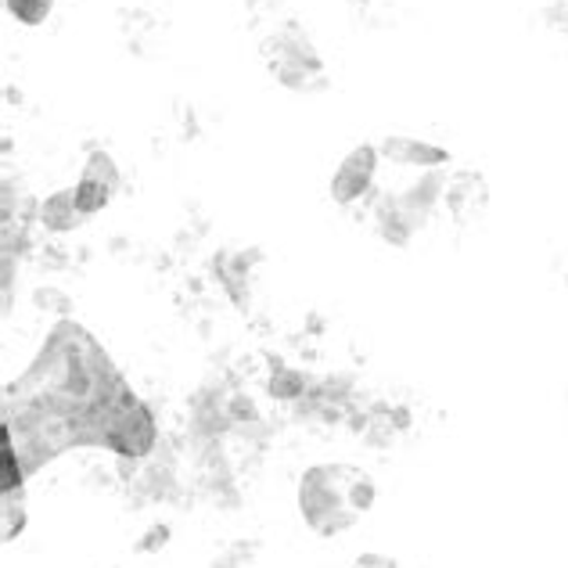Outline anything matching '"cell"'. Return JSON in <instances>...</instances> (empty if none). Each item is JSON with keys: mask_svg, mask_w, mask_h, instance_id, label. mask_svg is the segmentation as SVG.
I'll list each match as a JSON object with an SVG mask.
<instances>
[{"mask_svg": "<svg viewBox=\"0 0 568 568\" xmlns=\"http://www.w3.org/2000/svg\"><path fill=\"white\" fill-rule=\"evenodd\" d=\"M378 500V486L356 465H317L298 483V515L317 536L353 529Z\"/></svg>", "mask_w": 568, "mask_h": 568, "instance_id": "1", "label": "cell"}, {"mask_svg": "<svg viewBox=\"0 0 568 568\" xmlns=\"http://www.w3.org/2000/svg\"><path fill=\"white\" fill-rule=\"evenodd\" d=\"M159 439V432H155V417L152 410L144 407V403H130V407L115 417V422L109 425V436H104V446L115 454V457H123V460H141L152 454V446Z\"/></svg>", "mask_w": 568, "mask_h": 568, "instance_id": "2", "label": "cell"}, {"mask_svg": "<svg viewBox=\"0 0 568 568\" xmlns=\"http://www.w3.org/2000/svg\"><path fill=\"white\" fill-rule=\"evenodd\" d=\"M119 184H123V176H119L115 159L109 152H94L91 159H87V166L80 173V184H77L80 213L83 216L101 213V209L119 194Z\"/></svg>", "mask_w": 568, "mask_h": 568, "instance_id": "3", "label": "cell"}, {"mask_svg": "<svg viewBox=\"0 0 568 568\" xmlns=\"http://www.w3.org/2000/svg\"><path fill=\"white\" fill-rule=\"evenodd\" d=\"M378 148L371 144H356L353 152L338 162V170L332 176V199L338 205H349L356 199H364L367 187L375 184V173H378Z\"/></svg>", "mask_w": 568, "mask_h": 568, "instance_id": "4", "label": "cell"}, {"mask_svg": "<svg viewBox=\"0 0 568 568\" xmlns=\"http://www.w3.org/2000/svg\"><path fill=\"white\" fill-rule=\"evenodd\" d=\"M266 48H277L281 54H266L271 58V69L277 83L284 87H303L310 72H321V58L313 54V48L303 37H277Z\"/></svg>", "mask_w": 568, "mask_h": 568, "instance_id": "5", "label": "cell"}, {"mask_svg": "<svg viewBox=\"0 0 568 568\" xmlns=\"http://www.w3.org/2000/svg\"><path fill=\"white\" fill-rule=\"evenodd\" d=\"M378 152L385 159H393L396 166H417V170H432V166H443L446 155L443 148L428 144V141H414V138H385Z\"/></svg>", "mask_w": 568, "mask_h": 568, "instance_id": "6", "label": "cell"}, {"mask_svg": "<svg viewBox=\"0 0 568 568\" xmlns=\"http://www.w3.org/2000/svg\"><path fill=\"white\" fill-rule=\"evenodd\" d=\"M446 205H450V213L460 223L483 213V205H486V184H483V176H475V173L454 176L450 191H446Z\"/></svg>", "mask_w": 568, "mask_h": 568, "instance_id": "7", "label": "cell"}, {"mask_svg": "<svg viewBox=\"0 0 568 568\" xmlns=\"http://www.w3.org/2000/svg\"><path fill=\"white\" fill-rule=\"evenodd\" d=\"M80 202H77V187H65V191H58V194H51L48 202H43V209H40V220H43V227L48 231H72L80 223Z\"/></svg>", "mask_w": 568, "mask_h": 568, "instance_id": "8", "label": "cell"}, {"mask_svg": "<svg viewBox=\"0 0 568 568\" xmlns=\"http://www.w3.org/2000/svg\"><path fill=\"white\" fill-rule=\"evenodd\" d=\"M4 4H8V11H11L22 26H40V22L51 14L54 0H4Z\"/></svg>", "mask_w": 568, "mask_h": 568, "instance_id": "9", "label": "cell"}, {"mask_svg": "<svg viewBox=\"0 0 568 568\" xmlns=\"http://www.w3.org/2000/svg\"><path fill=\"white\" fill-rule=\"evenodd\" d=\"M26 526V504H22V489L4 493V540H14Z\"/></svg>", "mask_w": 568, "mask_h": 568, "instance_id": "10", "label": "cell"}, {"mask_svg": "<svg viewBox=\"0 0 568 568\" xmlns=\"http://www.w3.org/2000/svg\"><path fill=\"white\" fill-rule=\"evenodd\" d=\"M271 393L277 396V399H298L306 393V378L298 375V371H277V375L271 378Z\"/></svg>", "mask_w": 568, "mask_h": 568, "instance_id": "11", "label": "cell"}, {"mask_svg": "<svg viewBox=\"0 0 568 568\" xmlns=\"http://www.w3.org/2000/svg\"><path fill=\"white\" fill-rule=\"evenodd\" d=\"M353 568H396V561L385 555H364V558H356Z\"/></svg>", "mask_w": 568, "mask_h": 568, "instance_id": "12", "label": "cell"}]
</instances>
